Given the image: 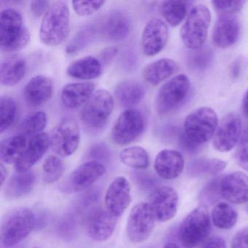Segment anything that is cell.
Listing matches in <instances>:
<instances>
[{"instance_id": "33", "label": "cell", "mask_w": 248, "mask_h": 248, "mask_svg": "<svg viewBox=\"0 0 248 248\" xmlns=\"http://www.w3.org/2000/svg\"><path fill=\"white\" fill-rule=\"evenodd\" d=\"M226 162L217 158L214 159H199L191 162L188 172L191 176L200 177L203 175H216L226 168Z\"/></svg>"}, {"instance_id": "51", "label": "cell", "mask_w": 248, "mask_h": 248, "mask_svg": "<svg viewBox=\"0 0 248 248\" xmlns=\"http://www.w3.org/2000/svg\"><path fill=\"white\" fill-rule=\"evenodd\" d=\"M0 177H1V186H3L5 181H6L7 176H8V172H7L6 168L4 166L3 163L1 162L0 164Z\"/></svg>"}, {"instance_id": "24", "label": "cell", "mask_w": 248, "mask_h": 248, "mask_svg": "<svg viewBox=\"0 0 248 248\" xmlns=\"http://www.w3.org/2000/svg\"><path fill=\"white\" fill-rule=\"evenodd\" d=\"M95 84L91 82L67 84L62 90V104L69 109L79 108L88 102L95 93Z\"/></svg>"}, {"instance_id": "26", "label": "cell", "mask_w": 248, "mask_h": 248, "mask_svg": "<svg viewBox=\"0 0 248 248\" xmlns=\"http://www.w3.org/2000/svg\"><path fill=\"white\" fill-rule=\"evenodd\" d=\"M178 70V65L175 61L162 59L155 61L145 66L143 78L149 85L156 86L175 75Z\"/></svg>"}, {"instance_id": "49", "label": "cell", "mask_w": 248, "mask_h": 248, "mask_svg": "<svg viewBox=\"0 0 248 248\" xmlns=\"http://www.w3.org/2000/svg\"><path fill=\"white\" fill-rule=\"evenodd\" d=\"M118 48L115 47H108L104 50L101 54V59L104 63H108L117 55Z\"/></svg>"}, {"instance_id": "54", "label": "cell", "mask_w": 248, "mask_h": 248, "mask_svg": "<svg viewBox=\"0 0 248 248\" xmlns=\"http://www.w3.org/2000/svg\"></svg>"}, {"instance_id": "43", "label": "cell", "mask_w": 248, "mask_h": 248, "mask_svg": "<svg viewBox=\"0 0 248 248\" xmlns=\"http://www.w3.org/2000/svg\"><path fill=\"white\" fill-rule=\"evenodd\" d=\"M245 1H213L215 9L220 15H234L243 8Z\"/></svg>"}, {"instance_id": "10", "label": "cell", "mask_w": 248, "mask_h": 248, "mask_svg": "<svg viewBox=\"0 0 248 248\" xmlns=\"http://www.w3.org/2000/svg\"><path fill=\"white\" fill-rule=\"evenodd\" d=\"M105 173V166L101 162L88 161L74 170L62 181L59 189L66 194L81 192L92 186Z\"/></svg>"}, {"instance_id": "3", "label": "cell", "mask_w": 248, "mask_h": 248, "mask_svg": "<svg viewBox=\"0 0 248 248\" xmlns=\"http://www.w3.org/2000/svg\"><path fill=\"white\" fill-rule=\"evenodd\" d=\"M211 23V13L204 5H196L190 10L180 31L181 40L187 48H202L207 40Z\"/></svg>"}, {"instance_id": "37", "label": "cell", "mask_w": 248, "mask_h": 248, "mask_svg": "<svg viewBox=\"0 0 248 248\" xmlns=\"http://www.w3.org/2000/svg\"><path fill=\"white\" fill-rule=\"evenodd\" d=\"M17 115V104L11 97L0 98V133H3L14 124Z\"/></svg>"}, {"instance_id": "8", "label": "cell", "mask_w": 248, "mask_h": 248, "mask_svg": "<svg viewBox=\"0 0 248 248\" xmlns=\"http://www.w3.org/2000/svg\"><path fill=\"white\" fill-rule=\"evenodd\" d=\"M190 89V80L185 75H178L165 82L155 98V109L159 115L170 114L184 103Z\"/></svg>"}, {"instance_id": "27", "label": "cell", "mask_w": 248, "mask_h": 248, "mask_svg": "<svg viewBox=\"0 0 248 248\" xmlns=\"http://www.w3.org/2000/svg\"><path fill=\"white\" fill-rule=\"evenodd\" d=\"M67 75L75 79L91 80L102 72V64L97 58L88 56L72 62L66 69Z\"/></svg>"}, {"instance_id": "2", "label": "cell", "mask_w": 248, "mask_h": 248, "mask_svg": "<svg viewBox=\"0 0 248 248\" xmlns=\"http://www.w3.org/2000/svg\"><path fill=\"white\" fill-rule=\"evenodd\" d=\"M30 33L24 25L22 16L15 9L3 10L0 14V47L2 52L14 53L25 47Z\"/></svg>"}, {"instance_id": "9", "label": "cell", "mask_w": 248, "mask_h": 248, "mask_svg": "<svg viewBox=\"0 0 248 248\" xmlns=\"http://www.w3.org/2000/svg\"><path fill=\"white\" fill-rule=\"evenodd\" d=\"M50 147L62 157L72 156L80 143V129L78 122L72 117H64L52 131Z\"/></svg>"}, {"instance_id": "22", "label": "cell", "mask_w": 248, "mask_h": 248, "mask_svg": "<svg viewBox=\"0 0 248 248\" xmlns=\"http://www.w3.org/2000/svg\"><path fill=\"white\" fill-rule=\"evenodd\" d=\"M184 156L175 149H166L160 151L155 160V171L160 178L174 180L178 178L184 169Z\"/></svg>"}, {"instance_id": "12", "label": "cell", "mask_w": 248, "mask_h": 248, "mask_svg": "<svg viewBox=\"0 0 248 248\" xmlns=\"http://www.w3.org/2000/svg\"><path fill=\"white\" fill-rule=\"evenodd\" d=\"M156 221L149 203L140 202L135 205L130 210L127 223V235L130 242L142 243L147 240Z\"/></svg>"}, {"instance_id": "38", "label": "cell", "mask_w": 248, "mask_h": 248, "mask_svg": "<svg viewBox=\"0 0 248 248\" xmlns=\"http://www.w3.org/2000/svg\"><path fill=\"white\" fill-rule=\"evenodd\" d=\"M47 115L44 111L31 113L23 120L21 124V130L26 134L36 135L43 133L47 125Z\"/></svg>"}, {"instance_id": "47", "label": "cell", "mask_w": 248, "mask_h": 248, "mask_svg": "<svg viewBox=\"0 0 248 248\" xmlns=\"http://www.w3.org/2000/svg\"><path fill=\"white\" fill-rule=\"evenodd\" d=\"M136 177L138 184L143 188H152L156 183L155 177L150 174L137 172L136 173Z\"/></svg>"}, {"instance_id": "25", "label": "cell", "mask_w": 248, "mask_h": 248, "mask_svg": "<svg viewBox=\"0 0 248 248\" xmlns=\"http://www.w3.org/2000/svg\"><path fill=\"white\" fill-rule=\"evenodd\" d=\"M27 73V62L17 55L4 59L0 69V82L2 85L13 87L18 85Z\"/></svg>"}, {"instance_id": "48", "label": "cell", "mask_w": 248, "mask_h": 248, "mask_svg": "<svg viewBox=\"0 0 248 248\" xmlns=\"http://www.w3.org/2000/svg\"><path fill=\"white\" fill-rule=\"evenodd\" d=\"M202 248H226V241L220 236H213L207 240Z\"/></svg>"}, {"instance_id": "13", "label": "cell", "mask_w": 248, "mask_h": 248, "mask_svg": "<svg viewBox=\"0 0 248 248\" xmlns=\"http://www.w3.org/2000/svg\"><path fill=\"white\" fill-rule=\"evenodd\" d=\"M242 135V123L237 114L231 113L223 117L213 136V146L220 152H229L239 143Z\"/></svg>"}, {"instance_id": "17", "label": "cell", "mask_w": 248, "mask_h": 248, "mask_svg": "<svg viewBox=\"0 0 248 248\" xmlns=\"http://www.w3.org/2000/svg\"><path fill=\"white\" fill-rule=\"evenodd\" d=\"M131 201V186L127 178L123 176L114 178L106 192V209L118 217L127 210Z\"/></svg>"}, {"instance_id": "42", "label": "cell", "mask_w": 248, "mask_h": 248, "mask_svg": "<svg viewBox=\"0 0 248 248\" xmlns=\"http://www.w3.org/2000/svg\"><path fill=\"white\" fill-rule=\"evenodd\" d=\"M235 158L239 166L248 172V128L245 129L242 133Z\"/></svg>"}, {"instance_id": "11", "label": "cell", "mask_w": 248, "mask_h": 248, "mask_svg": "<svg viewBox=\"0 0 248 248\" xmlns=\"http://www.w3.org/2000/svg\"><path fill=\"white\" fill-rule=\"evenodd\" d=\"M143 114L136 108H127L121 113L111 130V139L119 146H127L136 140L144 130Z\"/></svg>"}, {"instance_id": "14", "label": "cell", "mask_w": 248, "mask_h": 248, "mask_svg": "<svg viewBox=\"0 0 248 248\" xmlns=\"http://www.w3.org/2000/svg\"><path fill=\"white\" fill-rule=\"evenodd\" d=\"M117 217L107 209L94 207L85 217V229L88 236L95 242L108 240L115 231Z\"/></svg>"}, {"instance_id": "5", "label": "cell", "mask_w": 248, "mask_h": 248, "mask_svg": "<svg viewBox=\"0 0 248 248\" xmlns=\"http://www.w3.org/2000/svg\"><path fill=\"white\" fill-rule=\"evenodd\" d=\"M218 123L214 109L210 107H200L187 116L183 130L190 141L201 147L213 138Z\"/></svg>"}, {"instance_id": "15", "label": "cell", "mask_w": 248, "mask_h": 248, "mask_svg": "<svg viewBox=\"0 0 248 248\" xmlns=\"http://www.w3.org/2000/svg\"><path fill=\"white\" fill-rule=\"evenodd\" d=\"M149 203L156 221L165 223L173 218L176 214L178 193L170 186L157 187L152 191Z\"/></svg>"}, {"instance_id": "45", "label": "cell", "mask_w": 248, "mask_h": 248, "mask_svg": "<svg viewBox=\"0 0 248 248\" xmlns=\"http://www.w3.org/2000/svg\"><path fill=\"white\" fill-rule=\"evenodd\" d=\"M231 248H248V227L240 229L233 235Z\"/></svg>"}, {"instance_id": "23", "label": "cell", "mask_w": 248, "mask_h": 248, "mask_svg": "<svg viewBox=\"0 0 248 248\" xmlns=\"http://www.w3.org/2000/svg\"><path fill=\"white\" fill-rule=\"evenodd\" d=\"M53 94V81L45 75H37L31 78L24 88V98L33 107H40L46 104Z\"/></svg>"}, {"instance_id": "44", "label": "cell", "mask_w": 248, "mask_h": 248, "mask_svg": "<svg viewBox=\"0 0 248 248\" xmlns=\"http://www.w3.org/2000/svg\"><path fill=\"white\" fill-rule=\"evenodd\" d=\"M111 150L105 143H99L94 145L90 149L89 156L91 160L100 162V160H108L111 157Z\"/></svg>"}, {"instance_id": "7", "label": "cell", "mask_w": 248, "mask_h": 248, "mask_svg": "<svg viewBox=\"0 0 248 248\" xmlns=\"http://www.w3.org/2000/svg\"><path fill=\"white\" fill-rule=\"evenodd\" d=\"M211 230V218L204 207L188 213L180 225L178 238L184 248H194L204 242Z\"/></svg>"}, {"instance_id": "20", "label": "cell", "mask_w": 248, "mask_h": 248, "mask_svg": "<svg viewBox=\"0 0 248 248\" xmlns=\"http://www.w3.org/2000/svg\"><path fill=\"white\" fill-rule=\"evenodd\" d=\"M50 146V139L47 133H41L33 136L28 142L24 153L15 164L16 171L17 172L30 171L46 155Z\"/></svg>"}, {"instance_id": "6", "label": "cell", "mask_w": 248, "mask_h": 248, "mask_svg": "<svg viewBox=\"0 0 248 248\" xmlns=\"http://www.w3.org/2000/svg\"><path fill=\"white\" fill-rule=\"evenodd\" d=\"M114 108L112 95L107 90H98L82 107L79 118L85 127L98 131L107 124Z\"/></svg>"}, {"instance_id": "16", "label": "cell", "mask_w": 248, "mask_h": 248, "mask_svg": "<svg viewBox=\"0 0 248 248\" xmlns=\"http://www.w3.org/2000/svg\"><path fill=\"white\" fill-rule=\"evenodd\" d=\"M169 37L168 26L159 18L151 19L143 29L141 47L146 56L152 57L159 54L166 46Z\"/></svg>"}, {"instance_id": "4", "label": "cell", "mask_w": 248, "mask_h": 248, "mask_svg": "<svg viewBox=\"0 0 248 248\" xmlns=\"http://www.w3.org/2000/svg\"><path fill=\"white\" fill-rule=\"evenodd\" d=\"M35 227V217L31 209L19 207L8 213L2 220L1 241L5 248H11L24 241Z\"/></svg>"}, {"instance_id": "30", "label": "cell", "mask_w": 248, "mask_h": 248, "mask_svg": "<svg viewBox=\"0 0 248 248\" xmlns=\"http://www.w3.org/2000/svg\"><path fill=\"white\" fill-rule=\"evenodd\" d=\"M28 142L24 135H15L7 138L0 143V159L2 163H16L27 148Z\"/></svg>"}, {"instance_id": "1", "label": "cell", "mask_w": 248, "mask_h": 248, "mask_svg": "<svg viewBox=\"0 0 248 248\" xmlns=\"http://www.w3.org/2000/svg\"><path fill=\"white\" fill-rule=\"evenodd\" d=\"M70 14L65 2H56L49 7L42 20L40 39L46 46L56 47L67 40Z\"/></svg>"}, {"instance_id": "18", "label": "cell", "mask_w": 248, "mask_h": 248, "mask_svg": "<svg viewBox=\"0 0 248 248\" xmlns=\"http://www.w3.org/2000/svg\"><path fill=\"white\" fill-rule=\"evenodd\" d=\"M131 29L132 21L128 14L122 11H114L106 16L98 30L106 40L119 42L129 35Z\"/></svg>"}, {"instance_id": "32", "label": "cell", "mask_w": 248, "mask_h": 248, "mask_svg": "<svg viewBox=\"0 0 248 248\" xmlns=\"http://www.w3.org/2000/svg\"><path fill=\"white\" fill-rule=\"evenodd\" d=\"M120 159L126 166L135 170H145L150 165L149 154L143 148L135 146L120 152Z\"/></svg>"}, {"instance_id": "40", "label": "cell", "mask_w": 248, "mask_h": 248, "mask_svg": "<svg viewBox=\"0 0 248 248\" xmlns=\"http://www.w3.org/2000/svg\"><path fill=\"white\" fill-rule=\"evenodd\" d=\"M105 1H72L74 11L79 16H89L99 11Z\"/></svg>"}, {"instance_id": "36", "label": "cell", "mask_w": 248, "mask_h": 248, "mask_svg": "<svg viewBox=\"0 0 248 248\" xmlns=\"http://www.w3.org/2000/svg\"><path fill=\"white\" fill-rule=\"evenodd\" d=\"M64 170L63 160L56 155H50L43 162V181L47 184H54L62 178Z\"/></svg>"}, {"instance_id": "28", "label": "cell", "mask_w": 248, "mask_h": 248, "mask_svg": "<svg viewBox=\"0 0 248 248\" xmlns=\"http://www.w3.org/2000/svg\"><path fill=\"white\" fill-rule=\"evenodd\" d=\"M114 94L120 105L127 108H133L143 101L145 90L139 82L125 81L116 86Z\"/></svg>"}, {"instance_id": "50", "label": "cell", "mask_w": 248, "mask_h": 248, "mask_svg": "<svg viewBox=\"0 0 248 248\" xmlns=\"http://www.w3.org/2000/svg\"><path fill=\"white\" fill-rule=\"evenodd\" d=\"M242 111H243L244 115L248 118V89L245 93L243 97L242 103Z\"/></svg>"}, {"instance_id": "31", "label": "cell", "mask_w": 248, "mask_h": 248, "mask_svg": "<svg viewBox=\"0 0 248 248\" xmlns=\"http://www.w3.org/2000/svg\"><path fill=\"white\" fill-rule=\"evenodd\" d=\"M188 5L184 1H163L159 5V12L169 25H179L187 16Z\"/></svg>"}, {"instance_id": "35", "label": "cell", "mask_w": 248, "mask_h": 248, "mask_svg": "<svg viewBox=\"0 0 248 248\" xmlns=\"http://www.w3.org/2000/svg\"><path fill=\"white\" fill-rule=\"evenodd\" d=\"M98 32L95 26L87 25L81 29L66 47L68 54H75L92 43Z\"/></svg>"}, {"instance_id": "52", "label": "cell", "mask_w": 248, "mask_h": 248, "mask_svg": "<svg viewBox=\"0 0 248 248\" xmlns=\"http://www.w3.org/2000/svg\"><path fill=\"white\" fill-rule=\"evenodd\" d=\"M163 248H180L177 244L174 243V242H168L166 245L164 246Z\"/></svg>"}, {"instance_id": "53", "label": "cell", "mask_w": 248, "mask_h": 248, "mask_svg": "<svg viewBox=\"0 0 248 248\" xmlns=\"http://www.w3.org/2000/svg\"><path fill=\"white\" fill-rule=\"evenodd\" d=\"M247 211H248V207H247Z\"/></svg>"}, {"instance_id": "19", "label": "cell", "mask_w": 248, "mask_h": 248, "mask_svg": "<svg viewBox=\"0 0 248 248\" xmlns=\"http://www.w3.org/2000/svg\"><path fill=\"white\" fill-rule=\"evenodd\" d=\"M220 192L222 198L233 204L248 202V175L233 172L220 178Z\"/></svg>"}, {"instance_id": "39", "label": "cell", "mask_w": 248, "mask_h": 248, "mask_svg": "<svg viewBox=\"0 0 248 248\" xmlns=\"http://www.w3.org/2000/svg\"><path fill=\"white\" fill-rule=\"evenodd\" d=\"M221 177L211 180L200 191V201L203 207L210 206L222 198L220 192V181Z\"/></svg>"}, {"instance_id": "29", "label": "cell", "mask_w": 248, "mask_h": 248, "mask_svg": "<svg viewBox=\"0 0 248 248\" xmlns=\"http://www.w3.org/2000/svg\"><path fill=\"white\" fill-rule=\"evenodd\" d=\"M35 185V175L31 171L14 174L5 186L7 197L17 199L30 194Z\"/></svg>"}, {"instance_id": "21", "label": "cell", "mask_w": 248, "mask_h": 248, "mask_svg": "<svg viewBox=\"0 0 248 248\" xmlns=\"http://www.w3.org/2000/svg\"><path fill=\"white\" fill-rule=\"evenodd\" d=\"M240 24L234 15H220L213 28V43L219 48H228L237 42Z\"/></svg>"}, {"instance_id": "41", "label": "cell", "mask_w": 248, "mask_h": 248, "mask_svg": "<svg viewBox=\"0 0 248 248\" xmlns=\"http://www.w3.org/2000/svg\"><path fill=\"white\" fill-rule=\"evenodd\" d=\"M194 53L189 57V64L193 69L203 70L210 63L212 52L209 49L202 48L194 50Z\"/></svg>"}, {"instance_id": "34", "label": "cell", "mask_w": 248, "mask_h": 248, "mask_svg": "<svg viewBox=\"0 0 248 248\" xmlns=\"http://www.w3.org/2000/svg\"><path fill=\"white\" fill-rule=\"evenodd\" d=\"M237 212L226 202H219L212 211L211 219L215 226L223 230L232 229L237 221Z\"/></svg>"}, {"instance_id": "46", "label": "cell", "mask_w": 248, "mask_h": 248, "mask_svg": "<svg viewBox=\"0 0 248 248\" xmlns=\"http://www.w3.org/2000/svg\"><path fill=\"white\" fill-rule=\"evenodd\" d=\"M50 2L48 1H43V0H34L30 2V10L34 16L39 17L46 14L50 7Z\"/></svg>"}]
</instances>
